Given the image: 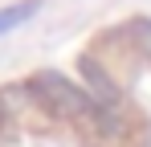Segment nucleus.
<instances>
[{
	"label": "nucleus",
	"instance_id": "1",
	"mask_svg": "<svg viewBox=\"0 0 151 147\" xmlns=\"http://www.w3.org/2000/svg\"><path fill=\"white\" fill-rule=\"evenodd\" d=\"M25 90H29V98H37L45 110L61 115V119H86V110L94 106V98L86 94L82 86H74L70 78H61V74H53V70L29 78Z\"/></svg>",
	"mask_w": 151,
	"mask_h": 147
},
{
	"label": "nucleus",
	"instance_id": "2",
	"mask_svg": "<svg viewBox=\"0 0 151 147\" xmlns=\"http://www.w3.org/2000/svg\"><path fill=\"white\" fill-rule=\"evenodd\" d=\"M37 8H41V0H21V4L0 8V37H8L12 29H21L29 17H37Z\"/></svg>",
	"mask_w": 151,
	"mask_h": 147
}]
</instances>
